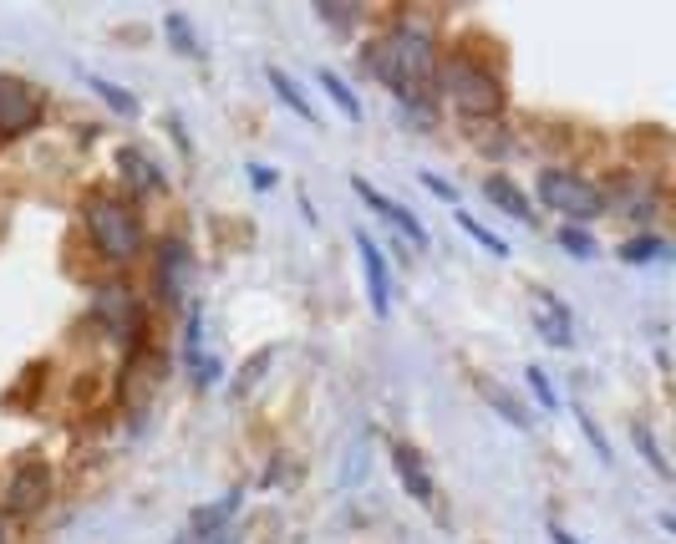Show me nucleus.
<instances>
[{"label":"nucleus","instance_id":"1","mask_svg":"<svg viewBox=\"0 0 676 544\" xmlns=\"http://www.w3.org/2000/svg\"><path fill=\"white\" fill-rule=\"evenodd\" d=\"M366 67L386 82V92H397L402 102L417 108L427 77H433V37L417 31V26H397L376 47H366Z\"/></svg>","mask_w":676,"mask_h":544},{"label":"nucleus","instance_id":"2","mask_svg":"<svg viewBox=\"0 0 676 544\" xmlns=\"http://www.w3.org/2000/svg\"><path fill=\"white\" fill-rule=\"evenodd\" d=\"M82 219H87V234H92V244H97V254H102V260H112V265H128V260H138V254H143V224H138V209L133 204L97 194V199H87Z\"/></svg>","mask_w":676,"mask_h":544},{"label":"nucleus","instance_id":"3","mask_svg":"<svg viewBox=\"0 0 676 544\" xmlns=\"http://www.w3.org/2000/svg\"><path fill=\"white\" fill-rule=\"evenodd\" d=\"M539 204L555 209L559 219H569V230H575V224H591V219H601L605 209H611V194H605V189H595L591 179L569 173V169H544L539 173Z\"/></svg>","mask_w":676,"mask_h":544},{"label":"nucleus","instance_id":"4","mask_svg":"<svg viewBox=\"0 0 676 544\" xmlns=\"http://www.w3.org/2000/svg\"><path fill=\"white\" fill-rule=\"evenodd\" d=\"M443 92L453 98V108L463 118H494V112H504V82L468 57H453L443 67Z\"/></svg>","mask_w":676,"mask_h":544},{"label":"nucleus","instance_id":"5","mask_svg":"<svg viewBox=\"0 0 676 544\" xmlns=\"http://www.w3.org/2000/svg\"><path fill=\"white\" fill-rule=\"evenodd\" d=\"M189 275H193V260H189V244L183 240H163L153 254V285H158V301L163 305H183V291H189Z\"/></svg>","mask_w":676,"mask_h":544},{"label":"nucleus","instance_id":"6","mask_svg":"<svg viewBox=\"0 0 676 544\" xmlns=\"http://www.w3.org/2000/svg\"><path fill=\"white\" fill-rule=\"evenodd\" d=\"M41 118V92L21 77H0V133H31Z\"/></svg>","mask_w":676,"mask_h":544},{"label":"nucleus","instance_id":"7","mask_svg":"<svg viewBox=\"0 0 676 544\" xmlns=\"http://www.w3.org/2000/svg\"><path fill=\"white\" fill-rule=\"evenodd\" d=\"M51 498V469L47 459H26L21 469L11 473V488H6V504L16 508V514H37L41 504Z\"/></svg>","mask_w":676,"mask_h":544},{"label":"nucleus","instance_id":"8","mask_svg":"<svg viewBox=\"0 0 676 544\" xmlns=\"http://www.w3.org/2000/svg\"><path fill=\"white\" fill-rule=\"evenodd\" d=\"M356 254H362V275H366V301H372V315L386 321L392 315V275H386V260L376 250V240L366 230H356Z\"/></svg>","mask_w":676,"mask_h":544},{"label":"nucleus","instance_id":"9","mask_svg":"<svg viewBox=\"0 0 676 544\" xmlns=\"http://www.w3.org/2000/svg\"><path fill=\"white\" fill-rule=\"evenodd\" d=\"M392 469H397L402 488H407L417 504H433V498H437L433 478H427V469H423V459H417V447H412V443H392Z\"/></svg>","mask_w":676,"mask_h":544},{"label":"nucleus","instance_id":"10","mask_svg":"<svg viewBox=\"0 0 676 544\" xmlns=\"http://www.w3.org/2000/svg\"><path fill=\"white\" fill-rule=\"evenodd\" d=\"M534 326H539V336L549 341V346H569L575 341V321H569V311H565V301H555V295H534Z\"/></svg>","mask_w":676,"mask_h":544},{"label":"nucleus","instance_id":"11","mask_svg":"<svg viewBox=\"0 0 676 544\" xmlns=\"http://www.w3.org/2000/svg\"><path fill=\"white\" fill-rule=\"evenodd\" d=\"M356 194H362V199H366V204H372V209H376V214H382V219H386V224H397V230H402V234H407V244H417V250H423V244H427V230H423V224H417V219H412V214H407V209H402V204H397V199H386V194H376V189H372V183H366V179H356Z\"/></svg>","mask_w":676,"mask_h":544},{"label":"nucleus","instance_id":"12","mask_svg":"<svg viewBox=\"0 0 676 544\" xmlns=\"http://www.w3.org/2000/svg\"><path fill=\"white\" fill-rule=\"evenodd\" d=\"M97 315L108 321V331L112 336H122L128 341V331L138 326V301L128 295V285H108V291L97 295Z\"/></svg>","mask_w":676,"mask_h":544},{"label":"nucleus","instance_id":"13","mask_svg":"<svg viewBox=\"0 0 676 544\" xmlns=\"http://www.w3.org/2000/svg\"><path fill=\"white\" fill-rule=\"evenodd\" d=\"M483 194L494 199L504 214H514L519 224H534V209H529V199H524V189L514 179H504V173H494V179H483Z\"/></svg>","mask_w":676,"mask_h":544},{"label":"nucleus","instance_id":"14","mask_svg":"<svg viewBox=\"0 0 676 544\" xmlns=\"http://www.w3.org/2000/svg\"><path fill=\"white\" fill-rule=\"evenodd\" d=\"M183 362L193 366V382L199 387H214V376H219V362L204 351V336H199V315L189 321V336H183Z\"/></svg>","mask_w":676,"mask_h":544},{"label":"nucleus","instance_id":"15","mask_svg":"<svg viewBox=\"0 0 676 544\" xmlns=\"http://www.w3.org/2000/svg\"><path fill=\"white\" fill-rule=\"evenodd\" d=\"M270 87H275V98L285 102V108L295 112V118H301V122H311V128H321V122H315V108H311V98H305L301 87H295V77H290L285 67H270Z\"/></svg>","mask_w":676,"mask_h":544},{"label":"nucleus","instance_id":"16","mask_svg":"<svg viewBox=\"0 0 676 544\" xmlns=\"http://www.w3.org/2000/svg\"><path fill=\"white\" fill-rule=\"evenodd\" d=\"M118 163H122V173H128L133 189H163V173H158V163L143 153V148H122Z\"/></svg>","mask_w":676,"mask_h":544},{"label":"nucleus","instance_id":"17","mask_svg":"<svg viewBox=\"0 0 676 544\" xmlns=\"http://www.w3.org/2000/svg\"><path fill=\"white\" fill-rule=\"evenodd\" d=\"M315 82L326 87V98H331V102H336V108H341V112H346V118H351V122H362V102H356V92H351V87H346V82H341V77H336V72H331V67H321V72H315Z\"/></svg>","mask_w":676,"mask_h":544},{"label":"nucleus","instance_id":"18","mask_svg":"<svg viewBox=\"0 0 676 544\" xmlns=\"http://www.w3.org/2000/svg\"><path fill=\"white\" fill-rule=\"evenodd\" d=\"M234 508H240V494H224V498H219V504L199 508V514H193V524H189V530H193V540H209V534H214V524H219V520H230Z\"/></svg>","mask_w":676,"mask_h":544},{"label":"nucleus","instance_id":"19","mask_svg":"<svg viewBox=\"0 0 676 544\" xmlns=\"http://www.w3.org/2000/svg\"><path fill=\"white\" fill-rule=\"evenodd\" d=\"M483 397H488V402L498 407V417H508L514 427H529V412L519 407V397H508V392L498 387V382H483Z\"/></svg>","mask_w":676,"mask_h":544},{"label":"nucleus","instance_id":"20","mask_svg":"<svg viewBox=\"0 0 676 544\" xmlns=\"http://www.w3.org/2000/svg\"><path fill=\"white\" fill-rule=\"evenodd\" d=\"M453 219H458V230H463V234H473V240H478L488 254H498V260H504V254H508V244L498 240V234L488 230V224H478V219H473V214H463V209H458V214H453Z\"/></svg>","mask_w":676,"mask_h":544},{"label":"nucleus","instance_id":"21","mask_svg":"<svg viewBox=\"0 0 676 544\" xmlns=\"http://www.w3.org/2000/svg\"><path fill=\"white\" fill-rule=\"evenodd\" d=\"M630 433H636V443H640V459H646V463H652V469L666 478V473H672V469H666V459H662V447H656L652 427H646V423H636V427H630Z\"/></svg>","mask_w":676,"mask_h":544},{"label":"nucleus","instance_id":"22","mask_svg":"<svg viewBox=\"0 0 676 544\" xmlns=\"http://www.w3.org/2000/svg\"><path fill=\"white\" fill-rule=\"evenodd\" d=\"M270 356H275V351H254L250 362H244V372H240V382H234V397H244V392L254 387V382H260V372H265L270 366Z\"/></svg>","mask_w":676,"mask_h":544},{"label":"nucleus","instance_id":"23","mask_svg":"<svg viewBox=\"0 0 676 544\" xmlns=\"http://www.w3.org/2000/svg\"><path fill=\"white\" fill-rule=\"evenodd\" d=\"M656 254H662V240H630V244H620V260H626V265H652Z\"/></svg>","mask_w":676,"mask_h":544},{"label":"nucleus","instance_id":"24","mask_svg":"<svg viewBox=\"0 0 676 544\" xmlns=\"http://www.w3.org/2000/svg\"><path fill=\"white\" fill-rule=\"evenodd\" d=\"M92 87H97V98H102V102H112V108H118L122 118H128V112H138V102L128 98V92H122L118 82H102V77H92Z\"/></svg>","mask_w":676,"mask_h":544},{"label":"nucleus","instance_id":"25","mask_svg":"<svg viewBox=\"0 0 676 544\" xmlns=\"http://www.w3.org/2000/svg\"><path fill=\"white\" fill-rule=\"evenodd\" d=\"M524 376H529V387H534V397H539V402H544V407L555 412V407H559V397H555V387H549V382H544V372H539V366H524Z\"/></svg>","mask_w":676,"mask_h":544},{"label":"nucleus","instance_id":"26","mask_svg":"<svg viewBox=\"0 0 676 544\" xmlns=\"http://www.w3.org/2000/svg\"><path fill=\"white\" fill-rule=\"evenodd\" d=\"M559 244H565V250L575 254V260H591V254H595V244L585 240V234H579V230H559Z\"/></svg>","mask_w":676,"mask_h":544},{"label":"nucleus","instance_id":"27","mask_svg":"<svg viewBox=\"0 0 676 544\" xmlns=\"http://www.w3.org/2000/svg\"><path fill=\"white\" fill-rule=\"evenodd\" d=\"M169 31H173V41H179V51H199L193 47V26L183 21V16H169Z\"/></svg>","mask_w":676,"mask_h":544},{"label":"nucleus","instance_id":"28","mask_svg":"<svg viewBox=\"0 0 676 544\" xmlns=\"http://www.w3.org/2000/svg\"><path fill=\"white\" fill-rule=\"evenodd\" d=\"M579 427H585V437H591V443H595V453H601V459L611 463V443H605V433L591 423V417H585V412H579Z\"/></svg>","mask_w":676,"mask_h":544},{"label":"nucleus","instance_id":"29","mask_svg":"<svg viewBox=\"0 0 676 544\" xmlns=\"http://www.w3.org/2000/svg\"><path fill=\"white\" fill-rule=\"evenodd\" d=\"M423 189H433L437 199H453V183H447V179H437V173H423Z\"/></svg>","mask_w":676,"mask_h":544},{"label":"nucleus","instance_id":"30","mask_svg":"<svg viewBox=\"0 0 676 544\" xmlns=\"http://www.w3.org/2000/svg\"><path fill=\"white\" fill-rule=\"evenodd\" d=\"M549 540H555V544H579L575 534H569V530H559V524H555V530H549Z\"/></svg>","mask_w":676,"mask_h":544},{"label":"nucleus","instance_id":"31","mask_svg":"<svg viewBox=\"0 0 676 544\" xmlns=\"http://www.w3.org/2000/svg\"><path fill=\"white\" fill-rule=\"evenodd\" d=\"M0 544H11V540H6V520H0Z\"/></svg>","mask_w":676,"mask_h":544}]
</instances>
